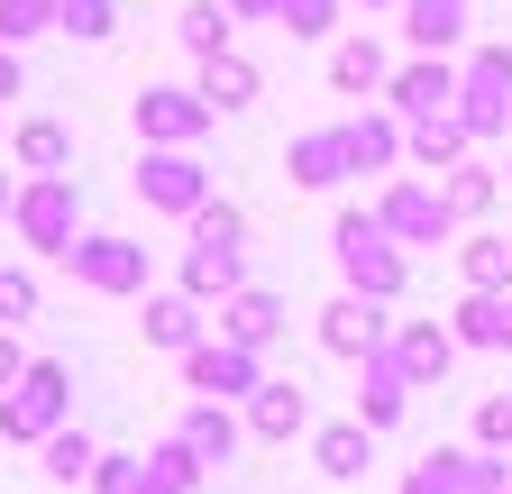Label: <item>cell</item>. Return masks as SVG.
<instances>
[{
    "label": "cell",
    "instance_id": "7",
    "mask_svg": "<svg viewBox=\"0 0 512 494\" xmlns=\"http://www.w3.org/2000/svg\"><path fill=\"white\" fill-rule=\"evenodd\" d=\"M128 183H138V202L165 211V220H192V211L211 202V165H202V147H147Z\"/></svg>",
    "mask_w": 512,
    "mask_h": 494
},
{
    "label": "cell",
    "instance_id": "42",
    "mask_svg": "<svg viewBox=\"0 0 512 494\" xmlns=\"http://www.w3.org/2000/svg\"><path fill=\"white\" fill-rule=\"evenodd\" d=\"M28 376V348H19V330H0V394H10Z\"/></svg>",
    "mask_w": 512,
    "mask_h": 494
},
{
    "label": "cell",
    "instance_id": "13",
    "mask_svg": "<svg viewBox=\"0 0 512 494\" xmlns=\"http://www.w3.org/2000/svg\"><path fill=\"white\" fill-rule=\"evenodd\" d=\"M238 412H247V440H266V449H293L302 430H311V394H302L293 376H266Z\"/></svg>",
    "mask_w": 512,
    "mask_h": 494
},
{
    "label": "cell",
    "instance_id": "21",
    "mask_svg": "<svg viewBox=\"0 0 512 494\" xmlns=\"http://www.w3.org/2000/svg\"><path fill=\"white\" fill-rule=\"evenodd\" d=\"M311 467L330 476V485H357L366 467H375V430L348 412V421H330V430H311Z\"/></svg>",
    "mask_w": 512,
    "mask_h": 494
},
{
    "label": "cell",
    "instance_id": "41",
    "mask_svg": "<svg viewBox=\"0 0 512 494\" xmlns=\"http://www.w3.org/2000/svg\"><path fill=\"white\" fill-rule=\"evenodd\" d=\"M403 494H448V467H439V449H430L421 467H403Z\"/></svg>",
    "mask_w": 512,
    "mask_h": 494
},
{
    "label": "cell",
    "instance_id": "35",
    "mask_svg": "<svg viewBox=\"0 0 512 494\" xmlns=\"http://www.w3.org/2000/svg\"><path fill=\"white\" fill-rule=\"evenodd\" d=\"M55 37H83V46H110V37H119V0H64Z\"/></svg>",
    "mask_w": 512,
    "mask_h": 494
},
{
    "label": "cell",
    "instance_id": "4",
    "mask_svg": "<svg viewBox=\"0 0 512 494\" xmlns=\"http://www.w3.org/2000/svg\"><path fill=\"white\" fill-rule=\"evenodd\" d=\"M458 119H467L476 147L512 138V46H467V65H458Z\"/></svg>",
    "mask_w": 512,
    "mask_h": 494
},
{
    "label": "cell",
    "instance_id": "47",
    "mask_svg": "<svg viewBox=\"0 0 512 494\" xmlns=\"http://www.w3.org/2000/svg\"><path fill=\"white\" fill-rule=\"evenodd\" d=\"M0 147H10V138H0Z\"/></svg>",
    "mask_w": 512,
    "mask_h": 494
},
{
    "label": "cell",
    "instance_id": "27",
    "mask_svg": "<svg viewBox=\"0 0 512 494\" xmlns=\"http://www.w3.org/2000/svg\"><path fill=\"white\" fill-rule=\"evenodd\" d=\"M448 330H458V348H512V293H467Z\"/></svg>",
    "mask_w": 512,
    "mask_h": 494
},
{
    "label": "cell",
    "instance_id": "43",
    "mask_svg": "<svg viewBox=\"0 0 512 494\" xmlns=\"http://www.w3.org/2000/svg\"><path fill=\"white\" fill-rule=\"evenodd\" d=\"M220 10H229L238 28H256V19H275V10H284V0H220Z\"/></svg>",
    "mask_w": 512,
    "mask_h": 494
},
{
    "label": "cell",
    "instance_id": "20",
    "mask_svg": "<svg viewBox=\"0 0 512 494\" xmlns=\"http://www.w3.org/2000/svg\"><path fill=\"white\" fill-rule=\"evenodd\" d=\"M339 138H348V174H394V165H403V119H394V110L339 119Z\"/></svg>",
    "mask_w": 512,
    "mask_h": 494
},
{
    "label": "cell",
    "instance_id": "30",
    "mask_svg": "<svg viewBox=\"0 0 512 494\" xmlns=\"http://www.w3.org/2000/svg\"><path fill=\"white\" fill-rule=\"evenodd\" d=\"M458 275H467V293H512V238L476 229V238L458 247Z\"/></svg>",
    "mask_w": 512,
    "mask_h": 494
},
{
    "label": "cell",
    "instance_id": "5",
    "mask_svg": "<svg viewBox=\"0 0 512 494\" xmlns=\"http://www.w3.org/2000/svg\"><path fill=\"white\" fill-rule=\"evenodd\" d=\"M64 275H74L83 293H101V302H128V293H147V247L119 238V229H83L74 247H64Z\"/></svg>",
    "mask_w": 512,
    "mask_h": 494
},
{
    "label": "cell",
    "instance_id": "33",
    "mask_svg": "<svg viewBox=\"0 0 512 494\" xmlns=\"http://www.w3.org/2000/svg\"><path fill=\"white\" fill-rule=\"evenodd\" d=\"M37 458H46V476H55V485H74V494H83V485H92V467H101V440L64 421V430H55V440H46Z\"/></svg>",
    "mask_w": 512,
    "mask_h": 494
},
{
    "label": "cell",
    "instance_id": "25",
    "mask_svg": "<svg viewBox=\"0 0 512 494\" xmlns=\"http://www.w3.org/2000/svg\"><path fill=\"white\" fill-rule=\"evenodd\" d=\"M384 83H394V65H384L375 37H339V46H330V92L357 101V92H384Z\"/></svg>",
    "mask_w": 512,
    "mask_h": 494
},
{
    "label": "cell",
    "instance_id": "22",
    "mask_svg": "<svg viewBox=\"0 0 512 494\" xmlns=\"http://www.w3.org/2000/svg\"><path fill=\"white\" fill-rule=\"evenodd\" d=\"M147 302V348H165V357H192L211 339V321H202V302L192 293H138Z\"/></svg>",
    "mask_w": 512,
    "mask_h": 494
},
{
    "label": "cell",
    "instance_id": "45",
    "mask_svg": "<svg viewBox=\"0 0 512 494\" xmlns=\"http://www.w3.org/2000/svg\"><path fill=\"white\" fill-rule=\"evenodd\" d=\"M10 211H19V183H10V174H0V220H10Z\"/></svg>",
    "mask_w": 512,
    "mask_h": 494
},
{
    "label": "cell",
    "instance_id": "14",
    "mask_svg": "<svg viewBox=\"0 0 512 494\" xmlns=\"http://www.w3.org/2000/svg\"><path fill=\"white\" fill-rule=\"evenodd\" d=\"M220 339H238V348L266 357V348L284 339V293H275V284H238V293L220 302Z\"/></svg>",
    "mask_w": 512,
    "mask_h": 494
},
{
    "label": "cell",
    "instance_id": "23",
    "mask_svg": "<svg viewBox=\"0 0 512 494\" xmlns=\"http://www.w3.org/2000/svg\"><path fill=\"white\" fill-rule=\"evenodd\" d=\"M403 412H412V385H403V366L375 348V357H366V376H357V421H366L375 440H384V430H394Z\"/></svg>",
    "mask_w": 512,
    "mask_h": 494
},
{
    "label": "cell",
    "instance_id": "44",
    "mask_svg": "<svg viewBox=\"0 0 512 494\" xmlns=\"http://www.w3.org/2000/svg\"><path fill=\"white\" fill-rule=\"evenodd\" d=\"M28 92V74H19V46H0V101H19Z\"/></svg>",
    "mask_w": 512,
    "mask_h": 494
},
{
    "label": "cell",
    "instance_id": "28",
    "mask_svg": "<svg viewBox=\"0 0 512 494\" xmlns=\"http://www.w3.org/2000/svg\"><path fill=\"white\" fill-rule=\"evenodd\" d=\"M174 37H183V55H192V65H211V55H229L238 19L220 10V0H183V19H174Z\"/></svg>",
    "mask_w": 512,
    "mask_h": 494
},
{
    "label": "cell",
    "instance_id": "17",
    "mask_svg": "<svg viewBox=\"0 0 512 494\" xmlns=\"http://www.w3.org/2000/svg\"><path fill=\"white\" fill-rule=\"evenodd\" d=\"M247 284V247H220V238H192L183 247V284L174 293H192V302H229Z\"/></svg>",
    "mask_w": 512,
    "mask_h": 494
},
{
    "label": "cell",
    "instance_id": "26",
    "mask_svg": "<svg viewBox=\"0 0 512 494\" xmlns=\"http://www.w3.org/2000/svg\"><path fill=\"white\" fill-rule=\"evenodd\" d=\"M192 92H202L211 110H247L256 92H266V74H256V65H247V55L229 46V55H211V65H202V74H192Z\"/></svg>",
    "mask_w": 512,
    "mask_h": 494
},
{
    "label": "cell",
    "instance_id": "18",
    "mask_svg": "<svg viewBox=\"0 0 512 494\" xmlns=\"http://www.w3.org/2000/svg\"><path fill=\"white\" fill-rule=\"evenodd\" d=\"M174 440L202 458V467H229V458H238V440H247V412H238V403H192V412L174 421Z\"/></svg>",
    "mask_w": 512,
    "mask_h": 494
},
{
    "label": "cell",
    "instance_id": "24",
    "mask_svg": "<svg viewBox=\"0 0 512 494\" xmlns=\"http://www.w3.org/2000/svg\"><path fill=\"white\" fill-rule=\"evenodd\" d=\"M10 165L19 174H74V129H64V119H19L10 129Z\"/></svg>",
    "mask_w": 512,
    "mask_h": 494
},
{
    "label": "cell",
    "instance_id": "36",
    "mask_svg": "<svg viewBox=\"0 0 512 494\" xmlns=\"http://www.w3.org/2000/svg\"><path fill=\"white\" fill-rule=\"evenodd\" d=\"M183 229H192V238H220V247H247V211H238V202H220V193L192 211Z\"/></svg>",
    "mask_w": 512,
    "mask_h": 494
},
{
    "label": "cell",
    "instance_id": "32",
    "mask_svg": "<svg viewBox=\"0 0 512 494\" xmlns=\"http://www.w3.org/2000/svg\"><path fill=\"white\" fill-rule=\"evenodd\" d=\"M202 476H211V467L192 458L183 440H156V449H147V476H138V494H202Z\"/></svg>",
    "mask_w": 512,
    "mask_h": 494
},
{
    "label": "cell",
    "instance_id": "11",
    "mask_svg": "<svg viewBox=\"0 0 512 494\" xmlns=\"http://www.w3.org/2000/svg\"><path fill=\"white\" fill-rule=\"evenodd\" d=\"M384 357L403 366V385H412V394H430V385H448V366H458V330H448V321H394Z\"/></svg>",
    "mask_w": 512,
    "mask_h": 494
},
{
    "label": "cell",
    "instance_id": "2",
    "mask_svg": "<svg viewBox=\"0 0 512 494\" xmlns=\"http://www.w3.org/2000/svg\"><path fill=\"white\" fill-rule=\"evenodd\" d=\"M64 421H74V366L64 357H28V376L0 394V440L10 449H46Z\"/></svg>",
    "mask_w": 512,
    "mask_h": 494
},
{
    "label": "cell",
    "instance_id": "16",
    "mask_svg": "<svg viewBox=\"0 0 512 494\" xmlns=\"http://www.w3.org/2000/svg\"><path fill=\"white\" fill-rule=\"evenodd\" d=\"M284 183H293V193H339V183H348V138L339 129H302L284 147Z\"/></svg>",
    "mask_w": 512,
    "mask_h": 494
},
{
    "label": "cell",
    "instance_id": "10",
    "mask_svg": "<svg viewBox=\"0 0 512 494\" xmlns=\"http://www.w3.org/2000/svg\"><path fill=\"white\" fill-rule=\"evenodd\" d=\"M384 110L403 119H439V110H458V65L448 55H412V65H394V83H384Z\"/></svg>",
    "mask_w": 512,
    "mask_h": 494
},
{
    "label": "cell",
    "instance_id": "46",
    "mask_svg": "<svg viewBox=\"0 0 512 494\" xmlns=\"http://www.w3.org/2000/svg\"><path fill=\"white\" fill-rule=\"evenodd\" d=\"M357 10H403V0H357Z\"/></svg>",
    "mask_w": 512,
    "mask_h": 494
},
{
    "label": "cell",
    "instance_id": "38",
    "mask_svg": "<svg viewBox=\"0 0 512 494\" xmlns=\"http://www.w3.org/2000/svg\"><path fill=\"white\" fill-rule=\"evenodd\" d=\"M275 28H284V37H330V28H339V0H284Z\"/></svg>",
    "mask_w": 512,
    "mask_h": 494
},
{
    "label": "cell",
    "instance_id": "12",
    "mask_svg": "<svg viewBox=\"0 0 512 494\" xmlns=\"http://www.w3.org/2000/svg\"><path fill=\"white\" fill-rule=\"evenodd\" d=\"M384 339H394V302H366V293H339L330 302V312H320V348H330V357H375Z\"/></svg>",
    "mask_w": 512,
    "mask_h": 494
},
{
    "label": "cell",
    "instance_id": "1",
    "mask_svg": "<svg viewBox=\"0 0 512 494\" xmlns=\"http://www.w3.org/2000/svg\"><path fill=\"white\" fill-rule=\"evenodd\" d=\"M330 257H339V275H348V293H366V302H403V284H412V247L375 220V202L357 211H339V229H330Z\"/></svg>",
    "mask_w": 512,
    "mask_h": 494
},
{
    "label": "cell",
    "instance_id": "40",
    "mask_svg": "<svg viewBox=\"0 0 512 494\" xmlns=\"http://www.w3.org/2000/svg\"><path fill=\"white\" fill-rule=\"evenodd\" d=\"M476 449H512V394H485L476 403Z\"/></svg>",
    "mask_w": 512,
    "mask_h": 494
},
{
    "label": "cell",
    "instance_id": "37",
    "mask_svg": "<svg viewBox=\"0 0 512 494\" xmlns=\"http://www.w3.org/2000/svg\"><path fill=\"white\" fill-rule=\"evenodd\" d=\"M19 321H37V275L0 266V330H19Z\"/></svg>",
    "mask_w": 512,
    "mask_h": 494
},
{
    "label": "cell",
    "instance_id": "31",
    "mask_svg": "<svg viewBox=\"0 0 512 494\" xmlns=\"http://www.w3.org/2000/svg\"><path fill=\"white\" fill-rule=\"evenodd\" d=\"M439 467H448V494H512L503 449H439Z\"/></svg>",
    "mask_w": 512,
    "mask_h": 494
},
{
    "label": "cell",
    "instance_id": "6",
    "mask_svg": "<svg viewBox=\"0 0 512 494\" xmlns=\"http://www.w3.org/2000/svg\"><path fill=\"white\" fill-rule=\"evenodd\" d=\"M375 220L394 229L403 247H448V238H458V211H448L439 174H394V183L375 193Z\"/></svg>",
    "mask_w": 512,
    "mask_h": 494
},
{
    "label": "cell",
    "instance_id": "29",
    "mask_svg": "<svg viewBox=\"0 0 512 494\" xmlns=\"http://www.w3.org/2000/svg\"><path fill=\"white\" fill-rule=\"evenodd\" d=\"M439 193H448V211H458V229H467V220H485V211L503 202V174H494L485 156H467L458 174H439Z\"/></svg>",
    "mask_w": 512,
    "mask_h": 494
},
{
    "label": "cell",
    "instance_id": "15",
    "mask_svg": "<svg viewBox=\"0 0 512 494\" xmlns=\"http://www.w3.org/2000/svg\"><path fill=\"white\" fill-rule=\"evenodd\" d=\"M467 156H476V138H467V119H458V110L412 119V129H403V165H412V174H458Z\"/></svg>",
    "mask_w": 512,
    "mask_h": 494
},
{
    "label": "cell",
    "instance_id": "8",
    "mask_svg": "<svg viewBox=\"0 0 512 494\" xmlns=\"http://www.w3.org/2000/svg\"><path fill=\"white\" fill-rule=\"evenodd\" d=\"M128 119H138V147H202L220 110L192 92V83H147L138 101H128Z\"/></svg>",
    "mask_w": 512,
    "mask_h": 494
},
{
    "label": "cell",
    "instance_id": "19",
    "mask_svg": "<svg viewBox=\"0 0 512 494\" xmlns=\"http://www.w3.org/2000/svg\"><path fill=\"white\" fill-rule=\"evenodd\" d=\"M467 28H476V0H403V46H412V55L467 46Z\"/></svg>",
    "mask_w": 512,
    "mask_h": 494
},
{
    "label": "cell",
    "instance_id": "48",
    "mask_svg": "<svg viewBox=\"0 0 512 494\" xmlns=\"http://www.w3.org/2000/svg\"><path fill=\"white\" fill-rule=\"evenodd\" d=\"M503 174H512V165H503Z\"/></svg>",
    "mask_w": 512,
    "mask_h": 494
},
{
    "label": "cell",
    "instance_id": "39",
    "mask_svg": "<svg viewBox=\"0 0 512 494\" xmlns=\"http://www.w3.org/2000/svg\"><path fill=\"white\" fill-rule=\"evenodd\" d=\"M138 476H147V458L101 449V467H92V485H83V494H138Z\"/></svg>",
    "mask_w": 512,
    "mask_h": 494
},
{
    "label": "cell",
    "instance_id": "3",
    "mask_svg": "<svg viewBox=\"0 0 512 494\" xmlns=\"http://www.w3.org/2000/svg\"><path fill=\"white\" fill-rule=\"evenodd\" d=\"M10 229H19L28 257H55V266H64V247L83 238V183H74V174H28Z\"/></svg>",
    "mask_w": 512,
    "mask_h": 494
},
{
    "label": "cell",
    "instance_id": "9",
    "mask_svg": "<svg viewBox=\"0 0 512 494\" xmlns=\"http://www.w3.org/2000/svg\"><path fill=\"white\" fill-rule=\"evenodd\" d=\"M183 385L202 394V403H247L256 385H266V357L238 348V339H202V348L183 357Z\"/></svg>",
    "mask_w": 512,
    "mask_h": 494
},
{
    "label": "cell",
    "instance_id": "34",
    "mask_svg": "<svg viewBox=\"0 0 512 494\" xmlns=\"http://www.w3.org/2000/svg\"><path fill=\"white\" fill-rule=\"evenodd\" d=\"M64 0H0V46H28V37H55Z\"/></svg>",
    "mask_w": 512,
    "mask_h": 494
}]
</instances>
